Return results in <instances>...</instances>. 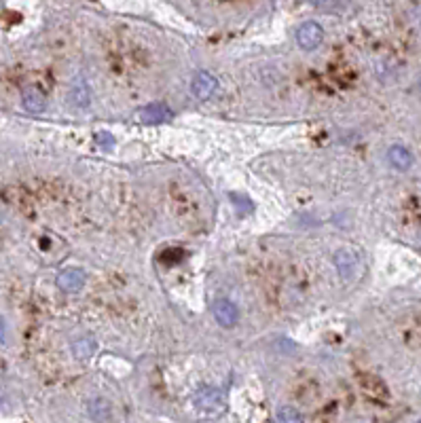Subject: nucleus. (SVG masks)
<instances>
[{
  "label": "nucleus",
  "instance_id": "9d476101",
  "mask_svg": "<svg viewBox=\"0 0 421 423\" xmlns=\"http://www.w3.org/2000/svg\"><path fill=\"white\" fill-rule=\"evenodd\" d=\"M94 349H96V345H94L91 338H76V341L72 343V354L80 362L89 360L94 356Z\"/></svg>",
  "mask_w": 421,
  "mask_h": 423
},
{
  "label": "nucleus",
  "instance_id": "f03ea898",
  "mask_svg": "<svg viewBox=\"0 0 421 423\" xmlns=\"http://www.w3.org/2000/svg\"><path fill=\"white\" fill-rule=\"evenodd\" d=\"M193 402H195V406H197L199 411H204V413H218V411L224 409V398H222V393L216 387L199 389L197 393H195Z\"/></svg>",
  "mask_w": 421,
  "mask_h": 423
},
{
  "label": "nucleus",
  "instance_id": "ddd939ff",
  "mask_svg": "<svg viewBox=\"0 0 421 423\" xmlns=\"http://www.w3.org/2000/svg\"><path fill=\"white\" fill-rule=\"evenodd\" d=\"M89 406H91L89 413H91L94 419H108V417H110V415H108V402H106V400L98 398V400H94Z\"/></svg>",
  "mask_w": 421,
  "mask_h": 423
},
{
  "label": "nucleus",
  "instance_id": "0eeeda50",
  "mask_svg": "<svg viewBox=\"0 0 421 423\" xmlns=\"http://www.w3.org/2000/svg\"><path fill=\"white\" fill-rule=\"evenodd\" d=\"M21 104L28 112H32V115H39V112L47 108V100L36 87H25L21 91Z\"/></svg>",
  "mask_w": 421,
  "mask_h": 423
},
{
  "label": "nucleus",
  "instance_id": "4468645a",
  "mask_svg": "<svg viewBox=\"0 0 421 423\" xmlns=\"http://www.w3.org/2000/svg\"><path fill=\"white\" fill-rule=\"evenodd\" d=\"M98 138H100V147L112 149V144H115V142H112V135H110V133H100Z\"/></svg>",
  "mask_w": 421,
  "mask_h": 423
},
{
  "label": "nucleus",
  "instance_id": "6e6552de",
  "mask_svg": "<svg viewBox=\"0 0 421 423\" xmlns=\"http://www.w3.org/2000/svg\"><path fill=\"white\" fill-rule=\"evenodd\" d=\"M387 161L391 163V167H396V169H400V172H404V169H409L413 165V155L404 147L396 144V147H391L387 151Z\"/></svg>",
  "mask_w": 421,
  "mask_h": 423
},
{
  "label": "nucleus",
  "instance_id": "423d86ee",
  "mask_svg": "<svg viewBox=\"0 0 421 423\" xmlns=\"http://www.w3.org/2000/svg\"><path fill=\"white\" fill-rule=\"evenodd\" d=\"M334 265L339 269V273L343 277H349L352 273H356V267H358V252L352 250V248H341L336 250L334 254Z\"/></svg>",
  "mask_w": 421,
  "mask_h": 423
},
{
  "label": "nucleus",
  "instance_id": "2eb2a0df",
  "mask_svg": "<svg viewBox=\"0 0 421 423\" xmlns=\"http://www.w3.org/2000/svg\"><path fill=\"white\" fill-rule=\"evenodd\" d=\"M5 341H7V324L3 318H0V345H3Z\"/></svg>",
  "mask_w": 421,
  "mask_h": 423
},
{
  "label": "nucleus",
  "instance_id": "dca6fc26",
  "mask_svg": "<svg viewBox=\"0 0 421 423\" xmlns=\"http://www.w3.org/2000/svg\"><path fill=\"white\" fill-rule=\"evenodd\" d=\"M419 94H421V78H419Z\"/></svg>",
  "mask_w": 421,
  "mask_h": 423
},
{
  "label": "nucleus",
  "instance_id": "20e7f679",
  "mask_svg": "<svg viewBox=\"0 0 421 423\" xmlns=\"http://www.w3.org/2000/svg\"><path fill=\"white\" fill-rule=\"evenodd\" d=\"M214 318H216V322H218L220 326L231 328V326L237 324L239 312H237V307H235L231 301L222 299V301H216V305H214Z\"/></svg>",
  "mask_w": 421,
  "mask_h": 423
},
{
  "label": "nucleus",
  "instance_id": "7ed1b4c3",
  "mask_svg": "<svg viewBox=\"0 0 421 423\" xmlns=\"http://www.w3.org/2000/svg\"><path fill=\"white\" fill-rule=\"evenodd\" d=\"M216 87H218V83H216V78L210 72H197V74H195V78H193V87L191 89H193L195 98L206 102V100H210L216 94Z\"/></svg>",
  "mask_w": 421,
  "mask_h": 423
},
{
  "label": "nucleus",
  "instance_id": "39448f33",
  "mask_svg": "<svg viewBox=\"0 0 421 423\" xmlns=\"http://www.w3.org/2000/svg\"><path fill=\"white\" fill-rule=\"evenodd\" d=\"M58 286L64 292H78L83 286H85V273H83L80 269H74V267L64 269L58 275Z\"/></svg>",
  "mask_w": 421,
  "mask_h": 423
},
{
  "label": "nucleus",
  "instance_id": "f257e3e1",
  "mask_svg": "<svg viewBox=\"0 0 421 423\" xmlns=\"http://www.w3.org/2000/svg\"><path fill=\"white\" fill-rule=\"evenodd\" d=\"M322 41H324V30H322V25L316 23V21H307L296 30V43L305 51L318 49L322 45Z\"/></svg>",
  "mask_w": 421,
  "mask_h": 423
},
{
  "label": "nucleus",
  "instance_id": "f8f14e48",
  "mask_svg": "<svg viewBox=\"0 0 421 423\" xmlns=\"http://www.w3.org/2000/svg\"><path fill=\"white\" fill-rule=\"evenodd\" d=\"M277 419L282 421V423H301L303 415L296 409H292V406H282V409H279V413H277Z\"/></svg>",
  "mask_w": 421,
  "mask_h": 423
},
{
  "label": "nucleus",
  "instance_id": "1a4fd4ad",
  "mask_svg": "<svg viewBox=\"0 0 421 423\" xmlns=\"http://www.w3.org/2000/svg\"><path fill=\"white\" fill-rule=\"evenodd\" d=\"M140 115H142L147 123H163L167 119H172V110L165 104H149L147 108H142Z\"/></svg>",
  "mask_w": 421,
  "mask_h": 423
},
{
  "label": "nucleus",
  "instance_id": "9b49d317",
  "mask_svg": "<svg viewBox=\"0 0 421 423\" xmlns=\"http://www.w3.org/2000/svg\"><path fill=\"white\" fill-rule=\"evenodd\" d=\"M70 102L74 106H80V108L89 106V89L85 87V85H83V83L74 85V87L70 89Z\"/></svg>",
  "mask_w": 421,
  "mask_h": 423
}]
</instances>
